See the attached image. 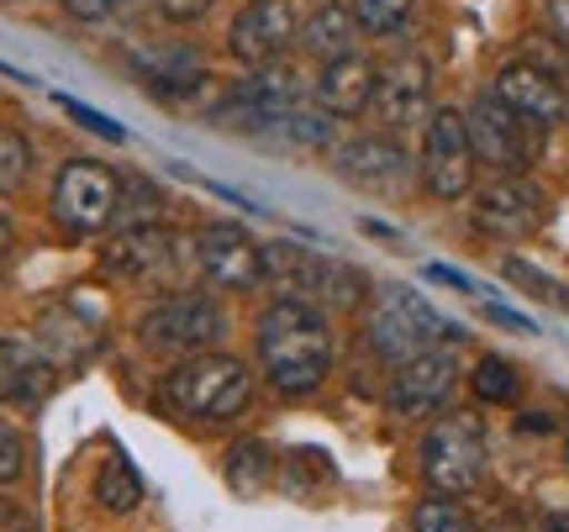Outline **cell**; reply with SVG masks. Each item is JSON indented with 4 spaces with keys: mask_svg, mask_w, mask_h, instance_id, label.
Returning <instances> with one entry per match:
<instances>
[{
    "mask_svg": "<svg viewBox=\"0 0 569 532\" xmlns=\"http://www.w3.org/2000/svg\"><path fill=\"white\" fill-rule=\"evenodd\" d=\"M427 274H432V280H443V285H453V290H475L465 274H453V269H443V264H427Z\"/></svg>",
    "mask_w": 569,
    "mask_h": 532,
    "instance_id": "8d00e7d4",
    "label": "cell"
},
{
    "mask_svg": "<svg viewBox=\"0 0 569 532\" xmlns=\"http://www.w3.org/2000/svg\"><path fill=\"white\" fill-rule=\"evenodd\" d=\"M375 84H380V69L359 53H343V59L322 63L317 96H322V111H332V117H359L365 106H375Z\"/></svg>",
    "mask_w": 569,
    "mask_h": 532,
    "instance_id": "e0dca14e",
    "label": "cell"
},
{
    "mask_svg": "<svg viewBox=\"0 0 569 532\" xmlns=\"http://www.w3.org/2000/svg\"><path fill=\"white\" fill-rule=\"evenodd\" d=\"M122 0H63V11L74 21H101V17H111Z\"/></svg>",
    "mask_w": 569,
    "mask_h": 532,
    "instance_id": "d6a6232c",
    "label": "cell"
},
{
    "mask_svg": "<svg viewBox=\"0 0 569 532\" xmlns=\"http://www.w3.org/2000/svg\"><path fill=\"white\" fill-rule=\"evenodd\" d=\"M549 27L559 42H569V0H549Z\"/></svg>",
    "mask_w": 569,
    "mask_h": 532,
    "instance_id": "e575fe53",
    "label": "cell"
},
{
    "mask_svg": "<svg viewBox=\"0 0 569 532\" xmlns=\"http://www.w3.org/2000/svg\"><path fill=\"white\" fill-rule=\"evenodd\" d=\"M227 328V311L201 295V290H184V295H163L159 307L142 311V343L159 353H201L206 343H217Z\"/></svg>",
    "mask_w": 569,
    "mask_h": 532,
    "instance_id": "8992f818",
    "label": "cell"
},
{
    "mask_svg": "<svg viewBox=\"0 0 569 532\" xmlns=\"http://www.w3.org/2000/svg\"><path fill=\"white\" fill-rule=\"evenodd\" d=\"M365 332H369V349L380 353V359L407 364V359H417L422 349H438V343H443L448 322L427 307L411 285H380L375 301H369Z\"/></svg>",
    "mask_w": 569,
    "mask_h": 532,
    "instance_id": "3957f363",
    "label": "cell"
},
{
    "mask_svg": "<svg viewBox=\"0 0 569 532\" xmlns=\"http://www.w3.org/2000/svg\"><path fill=\"white\" fill-rule=\"evenodd\" d=\"M538 532H569V512L565 516H549V522H543Z\"/></svg>",
    "mask_w": 569,
    "mask_h": 532,
    "instance_id": "f35d334b",
    "label": "cell"
},
{
    "mask_svg": "<svg viewBox=\"0 0 569 532\" xmlns=\"http://www.w3.org/2000/svg\"><path fill=\"white\" fill-rule=\"evenodd\" d=\"M163 222V190H153L148 180L122 184V205H117V227H153Z\"/></svg>",
    "mask_w": 569,
    "mask_h": 532,
    "instance_id": "484cf974",
    "label": "cell"
},
{
    "mask_svg": "<svg viewBox=\"0 0 569 532\" xmlns=\"http://www.w3.org/2000/svg\"><path fill=\"white\" fill-rule=\"evenodd\" d=\"M353 11L348 6H317L311 11V21L301 27V48L311 53V59H343V53H353Z\"/></svg>",
    "mask_w": 569,
    "mask_h": 532,
    "instance_id": "44dd1931",
    "label": "cell"
},
{
    "mask_svg": "<svg viewBox=\"0 0 569 532\" xmlns=\"http://www.w3.org/2000/svg\"><path fill=\"white\" fill-rule=\"evenodd\" d=\"M21 470H27V443H21V432L0 416V485H11Z\"/></svg>",
    "mask_w": 569,
    "mask_h": 532,
    "instance_id": "4dcf8cb0",
    "label": "cell"
},
{
    "mask_svg": "<svg viewBox=\"0 0 569 532\" xmlns=\"http://www.w3.org/2000/svg\"><path fill=\"white\" fill-rule=\"evenodd\" d=\"M296 38V11L290 0H248L232 17V53L243 63H274L284 53V42Z\"/></svg>",
    "mask_w": 569,
    "mask_h": 532,
    "instance_id": "4fadbf2b",
    "label": "cell"
},
{
    "mask_svg": "<svg viewBox=\"0 0 569 532\" xmlns=\"http://www.w3.org/2000/svg\"><path fill=\"white\" fill-rule=\"evenodd\" d=\"M63 106H69V111H74V117H80V122L90 127V132H101V138H111V143H122V127L101 122V117H96V111H90V106H74V101H63Z\"/></svg>",
    "mask_w": 569,
    "mask_h": 532,
    "instance_id": "836d02e7",
    "label": "cell"
},
{
    "mask_svg": "<svg viewBox=\"0 0 569 532\" xmlns=\"http://www.w3.org/2000/svg\"><path fill=\"white\" fill-rule=\"evenodd\" d=\"M122 205V180L117 169L96 164V159H69L53 180V222L74 238H96L117 222Z\"/></svg>",
    "mask_w": 569,
    "mask_h": 532,
    "instance_id": "5b68a950",
    "label": "cell"
},
{
    "mask_svg": "<svg viewBox=\"0 0 569 532\" xmlns=\"http://www.w3.org/2000/svg\"><path fill=\"white\" fill-rule=\"evenodd\" d=\"M11 243H17V232H11L6 211H0V274H6V264H11Z\"/></svg>",
    "mask_w": 569,
    "mask_h": 532,
    "instance_id": "d590c367",
    "label": "cell"
},
{
    "mask_svg": "<svg viewBox=\"0 0 569 532\" xmlns=\"http://www.w3.org/2000/svg\"><path fill=\"white\" fill-rule=\"evenodd\" d=\"M338 169H343L348 180L380 190V184H396L407 174V153H401L396 138H353V143L338 153Z\"/></svg>",
    "mask_w": 569,
    "mask_h": 532,
    "instance_id": "d6986e66",
    "label": "cell"
},
{
    "mask_svg": "<svg viewBox=\"0 0 569 532\" xmlns=\"http://www.w3.org/2000/svg\"><path fill=\"white\" fill-rule=\"evenodd\" d=\"M496 101L517 111L528 127H553L565 117V84L553 80L549 69H538V63H507L496 74Z\"/></svg>",
    "mask_w": 569,
    "mask_h": 532,
    "instance_id": "5bb4252c",
    "label": "cell"
},
{
    "mask_svg": "<svg viewBox=\"0 0 569 532\" xmlns=\"http://www.w3.org/2000/svg\"><path fill=\"white\" fill-rule=\"evenodd\" d=\"M411 532H475L469 512L459 501H448V495H427L422 506L411 512Z\"/></svg>",
    "mask_w": 569,
    "mask_h": 532,
    "instance_id": "4316f807",
    "label": "cell"
},
{
    "mask_svg": "<svg viewBox=\"0 0 569 532\" xmlns=\"http://www.w3.org/2000/svg\"><path fill=\"white\" fill-rule=\"evenodd\" d=\"M411 0H353V21L365 27V32H375V38H396V32H407L411 21Z\"/></svg>",
    "mask_w": 569,
    "mask_h": 532,
    "instance_id": "d4e9b609",
    "label": "cell"
},
{
    "mask_svg": "<svg viewBox=\"0 0 569 532\" xmlns=\"http://www.w3.org/2000/svg\"><path fill=\"white\" fill-rule=\"evenodd\" d=\"M565 459H569V438H565Z\"/></svg>",
    "mask_w": 569,
    "mask_h": 532,
    "instance_id": "ab89813d",
    "label": "cell"
},
{
    "mask_svg": "<svg viewBox=\"0 0 569 532\" xmlns=\"http://www.w3.org/2000/svg\"><path fill=\"white\" fill-rule=\"evenodd\" d=\"M232 106L248 117V127H280L296 106H301V80H296V69L290 63H259V74H248L238 84V96Z\"/></svg>",
    "mask_w": 569,
    "mask_h": 532,
    "instance_id": "2e32d148",
    "label": "cell"
},
{
    "mask_svg": "<svg viewBox=\"0 0 569 532\" xmlns=\"http://www.w3.org/2000/svg\"><path fill=\"white\" fill-rule=\"evenodd\" d=\"M475 180V143L459 111H432L422 138V184L438 201H459Z\"/></svg>",
    "mask_w": 569,
    "mask_h": 532,
    "instance_id": "ba28073f",
    "label": "cell"
},
{
    "mask_svg": "<svg viewBox=\"0 0 569 532\" xmlns=\"http://www.w3.org/2000/svg\"><path fill=\"white\" fill-rule=\"evenodd\" d=\"M38 343H42V353L59 364V359H84V353L101 343V332L74 307H48L38 317Z\"/></svg>",
    "mask_w": 569,
    "mask_h": 532,
    "instance_id": "ffe728a7",
    "label": "cell"
},
{
    "mask_svg": "<svg viewBox=\"0 0 569 532\" xmlns=\"http://www.w3.org/2000/svg\"><path fill=\"white\" fill-rule=\"evenodd\" d=\"M543 217H549V201H543V190L532 180H522V174H501V180L475 201V222L486 227L490 238H528V232L543 227Z\"/></svg>",
    "mask_w": 569,
    "mask_h": 532,
    "instance_id": "7c38bea8",
    "label": "cell"
},
{
    "mask_svg": "<svg viewBox=\"0 0 569 532\" xmlns=\"http://www.w3.org/2000/svg\"><path fill=\"white\" fill-rule=\"evenodd\" d=\"M469 122V143H475V159H486L490 169H501V174H517V169H528V122L507 111V106L496 101V96H480L475 111L465 117Z\"/></svg>",
    "mask_w": 569,
    "mask_h": 532,
    "instance_id": "8fae6325",
    "label": "cell"
},
{
    "mask_svg": "<svg viewBox=\"0 0 569 532\" xmlns=\"http://www.w3.org/2000/svg\"><path fill=\"white\" fill-rule=\"evenodd\" d=\"M259 364L280 395H311L332 369V328L301 295H280L259 317Z\"/></svg>",
    "mask_w": 569,
    "mask_h": 532,
    "instance_id": "6da1fadb",
    "label": "cell"
},
{
    "mask_svg": "<svg viewBox=\"0 0 569 532\" xmlns=\"http://www.w3.org/2000/svg\"><path fill=\"white\" fill-rule=\"evenodd\" d=\"M17 528H27V522H21L17 512H6V506H0V532H17Z\"/></svg>",
    "mask_w": 569,
    "mask_h": 532,
    "instance_id": "74e56055",
    "label": "cell"
},
{
    "mask_svg": "<svg viewBox=\"0 0 569 532\" xmlns=\"http://www.w3.org/2000/svg\"><path fill=\"white\" fill-rule=\"evenodd\" d=\"M507 280H522V290L528 295H543V301H553V307H569V295L559 285H553L543 269H532V264H522V259H507Z\"/></svg>",
    "mask_w": 569,
    "mask_h": 532,
    "instance_id": "f546056e",
    "label": "cell"
},
{
    "mask_svg": "<svg viewBox=\"0 0 569 532\" xmlns=\"http://www.w3.org/2000/svg\"><path fill=\"white\" fill-rule=\"evenodd\" d=\"M422 474L438 495H469L486 480V428L480 416L453 411L438 416L432 432L422 438Z\"/></svg>",
    "mask_w": 569,
    "mask_h": 532,
    "instance_id": "277c9868",
    "label": "cell"
},
{
    "mask_svg": "<svg viewBox=\"0 0 569 532\" xmlns=\"http://www.w3.org/2000/svg\"><path fill=\"white\" fill-rule=\"evenodd\" d=\"M163 395H169V406L184 411V416L227 422V416L248 411V401H253V374H248L238 359H227V353H196V359H184L180 369H169Z\"/></svg>",
    "mask_w": 569,
    "mask_h": 532,
    "instance_id": "7a4b0ae2",
    "label": "cell"
},
{
    "mask_svg": "<svg viewBox=\"0 0 569 532\" xmlns=\"http://www.w3.org/2000/svg\"><path fill=\"white\" fill-rule=\"evenodd\" d=\"M48 390H53V359L21 338H0V401L38 406Z\"/></svg>",
    "mask_w": 569,
    "mask_h": 532,
    "instance_id": "ac0fdd59",
    "label": "cell"
},
{
    "mask_svg": "<svg viewBox=\"0 0 569 532\" xmlns=\"http://www.w3.org/2000/svg\"><path fill=\"white\" fill-rule=\"evenodd\" d=\"M27 174H32V143L11 127H0V190H21Z\"/></svg>",
    "mask_w": 569,
    "mask_h": 532,
    "instance_id": "83f0119b",
    "label": "cell"
},
{
    "mask_svg": "<svg viewBox=\"0 0 569 532\" xmlns=\"http://www.w3.org/2000/svg\"><path fill=\"white\" fill-rule=\"evenodd\" d=\"M190 259L206 285L217 290H253L264 285V243H253L238 222H211L190 243Z\"/></svg>",
    "mask_w": 569,
    "mask_h": 532,
    "instance_id": "52a82bcc",
    "label": "cell"
},
{
    "mask_svg": "<svg viewBox=\"0 0 569 532\" xmlns=\"http://www.w3.org/2000/svg\"><path fill=\"white\" fill-rule=\"evenodd\" d=\"M280 127L290 132V138H296V143H311V148H322L327 138H332V122H327V111H301V106H296V111H290Z\"/></svg>",
    "mask_w": 569,
    "mask_h": 532,
    "instance_id": "f1b7e54d",
    "label": "cell"
},
{
    "mask_svg": "<svg viewBox=\"0 0 569 532\" xmlns=\"http://www.w3.org/2000/svg\"><path fill=\"white\" fill-rule=\"evenodd\" d=\"M96 501H101L106 512H132L142 501V480L127 453H111L101 464V474H96Z\"/></svg>",
    "mask_w": 569,
    "mask_h": 532,
    "instance_id": "7402d4cb",
    "label": "cell"
},
{
    "mask_svg": "<svg viewBox=\"0 0 569 532\" xmlns=\"http://www.w3.org/2000/svg\"><path fill=\"white\" fill-rule=\"evenodd\" d=\"M459 385V359L453 349H422L417 359L396 369V380H390V411H401V416H427V411H438L448 401V390Z\"/></svg>",
    "mask_w": 569,
    "mask_h": 532,
    "instance_id": "30bf717a",
    "label": "cell"
},
{
    "mask_svg": "<svg viewBox=\"0 0 569 532\" xmlns=\"http://www.w3.org/2000/svg\"><path fill=\"white\" fill-rule=\"evenodd\" d=\"M269 474H274V453L264 443H238L227 459V485L238 495H259L269 485Z\"/></svg>",
    "mask_w": 569,
    "mask_h": 532,
    "instance_id": "603a6c76",
    "label": "cell"
},
{
    "mask_svg": "<svg viewBox=\"0 0 569 532\" xmlns=\"http://www.w3.org/2000/svg\"><path fill=\"white\" fill-rule=\"evenodd\" d=\"M211 6H217V0H159V11L169 21H201Z\"/></svg>",
    "mask_w": 569,
    "mask_h": 532,
    "instance_id": "1f68e13d",
    "label": "cell"
},
{
    "mask_svg": "<svg viewBox=\"0 0 569 532\" xmlns=\"http://www.w3.org/2000/svg\"><path fill=\"white\" fill-rule=\"evenodd\" d=\"M427 101H432V63L417 59V53L396 59L386 74H380V84H375V111H380L390 127L422 122Z\"/></svg>",
    "mask_w": 569,
    "mask_h": 532,
    "instance_id": "9a60e30c",
    "label": "cell"
},
{
    "mask_svg": "<svg viewBox=\"0 0 569 532\" xmlns=\"http://www.w3.org/2000/svg\"><path fill=\"white\" fill-rule=\"evenodd\" d=\"M174 264H180V238L153 227H122L117 243H106V269L127 280V285H159V280H174Z\"/></svg>",
    "mask_w": 569,
    "mask_h": 532,
    "instance_id": "9c48e42d",
    "label": "cell"
},
{
    "mask_svg": "<svg viewBox=\"0 0 569 532\" xmlns=\"http://www.w3.org/2000/svg\"><path fill=\"white\" fill-rule=\"evenodd\" d=\"M469 385H475V395H480L486 406H511L517 390H522V374H517V364L490 353V359H480V364L469 369Z\"/></svg>",
    "mask_w": 569,
    "mask_h": 532,
    "instance_id": "cb8c5ba5",
    "label": "cell"
}]
</instances>
